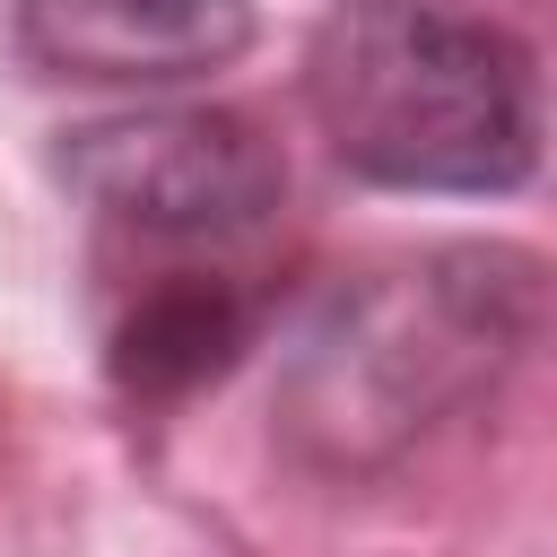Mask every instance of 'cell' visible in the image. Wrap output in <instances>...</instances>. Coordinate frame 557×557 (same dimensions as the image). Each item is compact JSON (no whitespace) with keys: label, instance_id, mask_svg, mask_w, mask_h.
Here are the masks:
<instances>
[{"label":"cell","instance_id":"cell-1","mask_svg":"<svg viewBox=\"0 0 557 557\" xmlns=\"http://www.w3.org/2000/svg\"><path fill=\"white\" fill-rule=\"evenodd\" d=\"M540 331V261L453 244L331 287L278 357V435L313 470H383L426 426L496 392Z\"/></svg>","mask_w":557,"mask_h":557},{"label":"cell","instance_id":"cell-4","mask_svg":"<svg viewBox=\"0 0 557 557\" xmlns=\"http://www.w3.org/2000/svg\"><path fill=\"white\" fill-rule=\"evenodd\" d=\"M9 17L52 78L87 87H183L252 44V0H9Z\"/></svg>","mask_w":557,"mask_h":557},{"label":"cell","instance_id":"cell-3","mask_svg":"<svg viewBox=\"0 0 557 557\" xmlns=\"http://www.w3.org/2000/svg\"><path fill=\"white\" fill-rule=\"evenodd\" d=\"M61 183L87 209L104 278L261 270L287 209V157L261 139L252 113L226 104L96 113L61 139Z\"/></svg>","mask_w":557,"mask_h":557},{"label":"cell","instance_id":"cell-5","mask_svg":"<svg viewBox=\"0 0 557 557\" xmlns=\"http://www.w3.org/2000/svg\"><path fill=\"white\" fill-rule=\"evenodd\" d=\"M270 322V287L261 270H148V278H113V313H104V374L139 400H191L200 383L235 374L244 348Z\"/></svg>","mask_w":557,"mask_h":557},{"label":"cell","instance_id":"cell-2","mask_svg":"<svg viewBox=\"0 0 557 557\" xmlns=\"http://www.w3.org/2000/svg\"><path fill=\"white\" fill-rule=\"evenodd\" d=\"M305 113L383 191L487 200L540 165V61L461 0H331L305 44Z\"/></svg>","mask_w":557,"mask_h":557}]
</instances>
